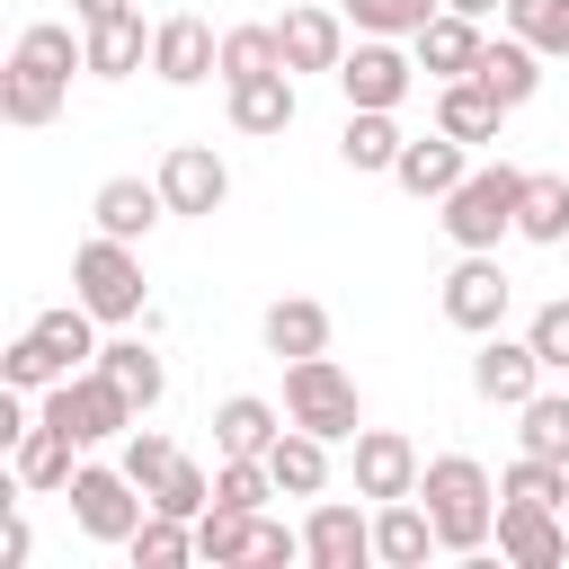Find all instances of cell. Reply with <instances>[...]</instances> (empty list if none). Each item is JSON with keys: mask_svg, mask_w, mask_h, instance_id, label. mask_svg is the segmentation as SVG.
<instances>
[{"mask_svg": "<svg viewBox=\"0 0 569 569\" xmlns=\"http://www.w3.org/2000/svg\"><path fill=\"white\" fill-rule=\"evenodd\" d=\"M178 462H187V453H178L160 427H133V436H124V471H133V489H142V498H151V489H160Z\"/></svg>", "mask_w": 569, "mask_h": 569, "instance_id": "cell-39", "label": "cell"}, {"mask_svg": "<svg viewBox=\"0 0 569 569\" xmlns=\"http://www.w3.org/2000/svg\"><path fill=\"white\" fill-rule=\"evenodd\" d=\"M151 71H160L169 89H196L204 71H222L213 27H204V18H160V27H151Z\"/></svg>", "mask_w": 569, "mask_h": 569, "instance_id": "cell-13", "label": "cell"}, {"mask_svg": "<svg viewBox=\"0 0 569 569\" xmlns=\"http://www.w3.org/2000/svg\"><path fill=\"white\" fill-rule=\"evenodd\" d=\"M36 418H53L71 445H107V436H133V418H142V409H133V400L89 365V373H62V382L44 391V409H36Z\"/></svg>", "mask_w": 569, "mask_h": 569, "instance_id": "cell-3", "label": "cell"}, {"mask_svg": "<svg viewBox=\"0 0 569 569\" xmlns=\"http://www.w3.org/2000/svg\"><path fill=\"white\" fill-rule=\"evenodd\" d=\"M498 116H507V98H498L480 71L436 89V133H453V142H498Z\"/></svg>", "mask_w": 569, "mask_h": 569, "instance_id": "cell-18", "label": "cell"}, {"mask_svg": "<svg viewBox=\"0 0 569 569\" xmlns=\"http://www.w3.org/2000/svg\"><path fill=\"white\" fill-rule=\"evenodd\" d=\"M507 36H525L533 53H569V0H507Z\"/></svg>", "mask_w": 569, "mask_h": 569, "instance_id": "cell-34", "label": "cell"}, {"mask_svg": "<svg viewBox=\"0 0 569 569\" xmlns=\"http://www.w3.org/2000/svg\"><path fill=\"white\" fill-rule=\"evenodd\" d=\"M160 196H169V213H222V196H231V169H222L204 142H178V151L160 160Z\"/></svg>", "mask_w": 569, "mask_h": 569, "instance_id": "cell-14", "label": "cell"}, {"mask_svg": "<svg viewBox=\"0 0 569 569\" xmlns=\"http://www.w3.org/2000/svg\"><path fill=\"white\" fill-rule=\"evenodd\" d=\"M302 560H311V569H356V560H373V525H365L356 507L320 498L311 525H302Z\"/></svg>", "mask_w": 569, "mask_h": 569, "instance_id": "cell-16", "label": "cell"}, {"mask_svg": "<svg viewBox=\"0 0 569 569\" xmlns=\"http://www.w3.org/2000/svg\"><path fill=\"white\" fill-rule=\"evenodd\" d=\"M267 347H276L284 365H293V356H320V347H329V311L302 302V293H284V302L267 311Z\"/></svg>", "mask_w": 569, "mask_h": 569, "instance_id": "cell-27", "label": "cell"}, {"mask_svg": "<svg viewBox=\"0 0 569 569\" xmlns=\"http://www.w3.org/2000/svg\"><path fill=\"white\" fill-rule=\"evenodd\" d=\"M89 320H98L89 302H62V311H44V320H36V338H44V347H53L62 365H80V356H98V338H89Z\"/></svg>", "mask_w": 569, "mask_h": 569, "instance_id": "cell-40", "label": "cell"}, {"mask_svg": "<svg viewBox=\"0 0 569 569\" xmlns=\"http://www.w3.org/2000/svg\"><path fill=\"white\" fill-rule=\"evenodd\" d=\"M284 418L338 445V436H356L365 409H356V382H347L329 356H293V365H284Z\"/></svg>", "mask_w": 569, "mask_h": 569, "instance_id": "cell-6", "label": "cell"}, {"mask_svg": "<svg viewBox=\"0 0 569 569\" xmlns=\"http://www.w3.org/2000/svg\"><path fill=\"white\" fill-rule=\"evenodd\" d=\"M27 551H36V533H27V516H9V525H0V569H18Z\"/></svg>", "mask_w": 569, "mask_h": 569, "instance_id": "cell-43", "label": "cell"}, {"mask_svg": "<svg viewBox=\"0 0 569 569\" xmlns=\"http://www.w3.org/2000/svg\"><path fill=\"white\" fill-rule=\"evenodd\" d=\"M62 373H71V365H62V356H53V347H44L36 329H27V338H18L9 356H0V382H18V391H53Z\"/></svg>", "mask_w": 569, "mask_h": 569, "instance_id": "cell-38", "label": "cell"}, {"mask_svg": "<svg viewBox=\"0 0 569 569\" xmlns=\"http://www.w3.org/2000/svg\"><path fill=\"white\" fill-rule=\"evenodd\" d=\"M480 80H489V89H498L507 107H525V98L542 89V53H533L525 36H498V44L480 53Z\"/></svg>", "mask_w": 569, "mask_h": 569, "instance_id": "cell-26", "label": "cell"}, {"mask_svg": "<svg viewBox=\"0 0 569 569\" xmlns=\"http://www.w3.org/2000/svg\"><path fill=\"white\" fill-rule=\"evenodd\" d=\"M462 151H471V142H453V133H436V142H409V151L391 160V178H400L409 196H453V187L471 178V169H462Z\"/></svg>", "mask_w": 569, "mask_h": 569, "instance_id": "cell-20", "label": "cell"}, {"mask_svg": "<svg viewBox=\"0 0 569 569\" xmlns=\"http://www.w3.org/2000/svg\"><path fill=\"white\" fill-rule=\"evenodd\" d=\"M151 507H160V516H204V507H213V471L178 462V471H169V480L151 489Z\"/></svg>", "mask_w": 569, "mask_h": 569, "instance_id": "cell-41", "label": "cell"}, {"mask_svg": "<svg viewBox=\"0 0 569 569\" xmlns=\"http://www.w3.org/2000/svg\"><path fill=\"white\" fill-rule=\"evenodd\" d=\"M516 204H525V169H471L453 196H445V231L462 249H498V231H516Z\"/></svg>", "mask_w": 569, "mask_h": 569, "instance_id": "cell-4", "label": "cell"}, {"mask_svg": "<svg viewBox=\"0 0 569 569\" xmlns=\"http://www.w3.org/2000/svg\"><path fill=\"white\" fill-rule=\"evenodd\" d=\"M498 551L516 569H551V560H569V516L560 507H533V498H507L498 507Z\"/></svg>", "mask_w": 569, "mask_h": 569, "instance_id": "cell-10", "label": "cell"}, {"mask_svg": "<svg viewBox=\"0 0 569 569\" xmlns=\"http://www.w3.org/2000/svg\"><path fill=\"white\" fill-rule=\"evenodd\" d=\"M142 53H151V36H142V18H133V9H124V18H107V27H89V71H98V80L142 71Z\"/></svg>", "mask_w": 569, "mask_h": 569, "instance_id": "cell-29", "label": "cell"}, {"mask_svg": "<svg viewBox=\"0 0 569 569\" xmlns=\"http://www.w3.org/2000/svg\"><path fill=\"white\" fill-rule=\"evenodd\" d=\"M445 9H462V18H489V9H507V0H445Z\"/></svg>", "mask_w": 569, "mask_h": 569, "instance_id": "cell-45", "label": "cell"}, {"mask_svg": "<svg viewBox=\"0 0 569 569\" xmlns=\"http://www.w3.org/2000/svg\"><path fill=\"white\" fill-rule=\"evenodd\" d=\"M231 124H240V133H284V124H293V71L231 80Z\"/></svg>", "mask_w": 569, "mask_h": 569, "instance_id": "cell-22", "label": "cell"}, {"mask_svg": "<svg viewBox=\"0 0 569 569\" xmlns=\"http://www.w3.org/2000/svg\"><path fill=\"white\" fill-rule=\"evenodd\" d=\"M71 71H89V44H71V27H53V18L27 27L18 53H9V71H0V116L9 124H53Z\"/></svg>", "mask_w": 569, "mask_h": 569, "instance_id": "cell-1", "label": "cell"}, {"mask_svg": "<svg viewBox=\"0 0 569 569\" xmlns=\"http://www.w3.org/2000/svg\"><path fill=\"white\" fill-rule=\"evenodd\" d=\"M98 373H107V382H116L133 409H151V400H160V382H169V373H160V356H151L142 338H116V347H98Z\"/></svg>", "mask_w": 569, "mask_h": 569, "instance_id": "cell-28", "label": "cell"}, {"mask_svg": "<svg viewBox=\"0 0 569 569\" xmlns=\"http://www.w3.org/2000/svg\"><path fill=\"white\" fill-rule=\"evenodd\" d=\"M525 338H533V356H542L551 373H569V293H560V302H542Z\"/></svg>", "mask_w": 569, "mask_h": 569, "instance_id": "cell-42", "label": "cell"}, {"mask_svg": "<svg viewBox=\"0 0 569 569\" xmlns=\"http://www.w3.org/2000/svg\"><path fill=\"white\" fill-rule=\"evenodd\" d=\"M338 151H347V169H391L409 142H400L391 107H347V133H338Z\"/></svg>", "mask_w": 569, "mask_h": 569, "instance_id": "cell-25", "label": "cell"}, {"mask_svg": "<svg viewBox=\"0 0 569 569\" xmlns=\"http://www.w3.org/2000/svg\"><path fill=\"white\" fill-rule=\"evenodd\" d=\"M71 9H80V27H107V18H124L133 0H71Z\"/></svg>", "mask_w": 569, "mask_h": 569, "instance_id": "cell-44", "label": "cell"}, {"mask_svg": "<svg viewBox=\"0 0 569 569\" xmlns=\"http://www.w3.org/2000/svg\"><path fill=\"white\" fill-rule=\"evenodd\" d=\"M418 498H427L445 551H480V542L498 533V489H489V471H480L471 453H436V462L418 471Z\"/></svg>", "mask_w": 569, "mask_h": 569, "instance_id": "cell-2", "label": "cell"}, {"mask_svg": "<svg viewBox=\"0 0 569 569\" xmlns=\"http://www.w3.org/2000/svg\"><path fill=\"white\" fill-rule=\"evenodd\" d=\"M516 436H525V453H551V462H569V400H560V391H533Z\"/></svg>", "mask_w": 569, "mask_h": 569, "instance_id": "cell-36", "label": "cell"}, {"mask_svg": "<svg viewBox=\"0 0 569 569\" xmlns=\"http://www.w3.org/2000/svg\"><path fill=\"white\" fill-rule=\"evenodd\" d=\"M356 498H418V445L391 427H356Z\"/></svg>", "mask_w": 569, "mask_h": 569, "instance_id": "cell-11", "label": "cell"}, {"mask_svg": "<svg viewBox=\"0 0 569 569\" xmlns=\"http://www.w3.org/2000/svg\"><path fill=\"white\" fill-rule=\"evenodd\" d=\"M267 471H276L284 498H320V489H329V436H311V427L276 436V445H267Z\"/></svg>", "mask_w": 569, "mask_h": 569, "instance_id": "cell-21", "label": "cell"}, {"mask_svg": "<svg viewBox=\"0 0 569 569\" xmlns=\"http://www.w3.org/2000/svg\"><path fill=\"white\" fill-rule=\"evenodd\" d=\"M71 436L53 427V418H36L27 436H18V489H71Z\"/></svg>", "mask_w": 569, "mask_h": 569, "instance_id": "cell-24", "label": "cell"}, {"mask_svg": "<svg viewBox=\"0 0 569 569\" xmlns=\"http://www.w3.org/2000/svg\"><path fill=\"white\" fill-rule=\"evenodd\" d=\"M542 373H551V365L533 356V338H498V329H489V347L471 356V391L498 400V409H525V400L542 391Z\"/></svg>", "mask_w": 569, "mask_h": 569, "instance_id": "cell-9", "label": "cell"}, {"mask_svg": "<svg viewBox=\"0 0 569 569\" xmlns=\"http://www.w3.org/2000/svg\"><path fill=\"white\" fill-rule=\"evenodd\" d=\"M71 284H80V302H89L98 320H142V258H133V240H116V231L80 240Z\"/></svg>", "mask_w": 569, "mask_h": 569, "instance_id": "cell-5", "label": "cell"}, {"mask_svg": "<svg viewBox=\"0 0 569 569\" xmlns=\"http://www.w3.org/2000/svg\"><path fill=\"white\" fill-rule=\"evenodd\" d=\"M338 9H347L365 36H418V27H427L445 0H338Z\"/></svg>", "mask_w": 569, "mask_h": 569, "instance_id": "cell-37", "label": "cell"}, {"mask_svg": "<svg viewBox=\"0 0 569 569\" xmlns=\"http://www.w3.org/2000/svg\"><path fill=\"white\" fill-rule=\"evenodd\" d=\"M560 516H569V507H560Z\"/></svg>", "mask_w": 569, "mask_h": 569, "instance_id": "cell-46", "label": "cell"}, {"mask_svg": "<svg viewBox=\"0 0 569 569\" xmlns=\"http://www.w3.org/2000/svg\"><path fill=\"white\" fill-rule=\"evenodd\" d=\"M560 249H569V240H560Z\"/></svg>", "mask_w": 569, "mask_h": 569, "instance_id": "cell-47", "label": "cell"}, {"mask_svg": "<svg viewBox=\"0 0 569 569\" xmlns=\"http://www.w3.org/2000/svg\"><path fill=\"white\" fill-rule=\"evenodd\" d=\"M498 498H533V507H569V462H551V453H525L507 480H498Z\"/></svg>", "mask_w": 569, "mask_h": 569, "instance_id": "cell-35", "label": "cell"}, {"mask_svg": "<svg viewBox=\"0 0 569 569\" xmlns=\"http://www.w3.org/2000/svg\"><path fill=\"white\" fill-rule=\"evenodd\" d=\"M480 53H489V36H480V18H462V9H436V18L418 27V71H436V80H471Z\"/></svg>", "mask_w": 569, "mask_h": 569, "instance_id": "cell-15", "label": "cell"}, {"mask_svg": "<svg viewBox=\"0 0 569 569\" xmlns=\"http://www.w3.org/2000/svg\"><path fill=\"white\" fill-rule=\"evenodd\" d=\"M516 231L560 249L569 240V178H525V204H516Z\"/></svg>", "mask_w": 569, "mask_h": 569, "instance_id": "cell-31", "label": "cell"}, {"mask_svg": "<svg viewBox=\"0 0 569 569\" xmlns=\"http://www.w3.org/2000/svg\"><path fill=\"white\" fill-rule=\"evenodd\" d=\"M276 436H284V427H276V409H267V400H249V391L213 409V445H222V453H267Z\"/></svg>", "mask_w": 569, "mask_h": 569, "instance_id": "cell-30", "label": "cell"}, {"mask_svg": "<svg viewBox=\"0 0 569 569\" xmlns=\"http://www.w3.org/2000/svg\"><path fill=\"white\" fill-rule=\"evenodd\" d=\"M258 71H284V36L276 27H231L222 36V80H258Z\"/></svg>", "mask_w": 569, "mask_h": 569, "instance_id": "cell-33", "label": "cell"}, {"mask_svg": "<svg viewBox=\"0 0 569 569\" xmlns=\"http://www.w3.org/2000/svg\"><path fill=\"white\" fill-rule=\"evenodd\" d=\"M338 89H347V107H400V98H409V62H400L382 36H365V44L338 62Z\"/></svg>", "mask_w": 569, "mask_h": 569, "instance_id": "cell-17", "label": "cell"}, {"mask_svg": "<svg viewBox=\"0 0 569 569\" xmlns=\"http://www.w3.org/2000/svg\"><path fill=\"white\" fill-rule=\"evenodd\" d=\"M427 551H445V542H436V516H427L418 498H382V516H373V560L418 569Z\"/></svg>", "mask_w": 569, "mask_h": 569, "instance_id": "cell-19", "label": "cell"}, {"mask_svg": "<svg viewBox=\"0 0 569 569\" xmlns=\"http://www.w3.org/2000/svg\"><path fill=\"white\" fill-rule=\"evenodd\" d=\"M71 516H80V533H98V542H133V525L151 516V498L133 489V471L116 462H80L71 471Z\"/></svg>", "mask_w": 569, "mask_h": 569, "instance_id": "cell-7", "label": "cell"}, {"mask_svg": "<svg viewBox=\"0 0 569 569\" xmlns=\"http://www.w3.org/2000/svg\"><path fill=\"white\" fill-rule=\"evenodd\" d=\"M507 293H516V284L498 276V258H489V249H462V267L445 276V320H453V329H480V338H489V329L507 320Z\"/></svg>", "mask_w": 569, "mask_h": 569, "instance_id": "cell-8", "label": "cell"}, {"mask_svg": "<svg viewBox=\"0 0 569 569\" xmlns=\"http://www.w3.org/2000/svg\"><path fill=\"white\" fill-rule=\"evenodd\" d=\"M124 551H133V569H178V560L196 551V533H187V516H160V507H151Z\"/></svg>", "mask_w": 569, "mask_h": 569, "instance_id": "cell-32", "label": "cell"}, {"mask_svg": "<svg viewBox=\"0 0 569 569\" xmlns=\"http://www.w3.org/2000/svg\"><path fill=\"white\" fill-rule=\"evenodd\" d=\"M89 213H98V231H116V240H142V231L169 213V196H160V187H142V178H107Z\"/></svg>", "mask_w": 569, "mask_h": 569, "instance_id": "cell-23", "label": "cell"}, {"mask_svg": "<svg viewBox=\"0 0 569 569\" xmlns=\"http://www.w3.org/2000/svg\"><path fill=\"white\" fill-rule=\"evenodd\" d=\"M276 36H284V71H338L347 62V27L329 0H293Z\"/></svg>", "mask_w": 569, "mask_h": 569, "instance_id": "cell-12", "label": "cell"}]
</instances>
